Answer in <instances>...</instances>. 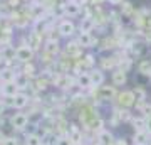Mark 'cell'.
I'll list each match as a JSON object with an SVG mask.
<instances>
[{"instance_id":"cell-1","label":"cell","mask_w":151,"mask_h":145,"mask_svg":"<svg viewBox=\"0 0 151 145\" xmlns=\"http://www.w3.org/2000/svg\"><path fill=\"white\" fill-rule=\"evenodd\" d=\"M34 56H35V51L32 47H29L27 44H20L15 47V61L19 63H32Z\"/></svg>"},{"instance_id":"cell-2","label":"cell","mask_w":151,"mask_h":145,"mask_svg":"<svg viewBox=\"0 0 151 145\" xmlns=\"http://www.w3.org/2000/svg\"><path fill=\"white\" fill-rule=\"evenodd\" d=\"M10 127L14 130H19V132H22V130H25L29 127V115L27 113H14V117L10 118Z\"/></svg>"},{"instance_id":"cell-3","label":"cell","mask_w":151,"mask_h":145,"mask_svg":"<svg viewBox=\"0 0 151 145\" xmlns=\"http://www.w3.org/2000/svg\"><path fill=\"white\" fill-rule=\"evenodd\" d=\"M116 98H118V106H121V108H131L136 103V98L133 95V91H128V90L118 93Z\"/></svg>"},{"instance_id":"cell-4","label":"cell","mask_w":151,"mask_h":145,"mask_svg":"<svg viewBox=\"0 0 151 145\" xmlns=\"http://www.w3.org/2000/svg\"><path fill=\"white\" fill-rule=\"evenodd\" d=\"M76 41L79 42V46L82 49L84 47H96V44H99V41L92 36V32H79V36H77Z\"/></svg>"},{"instance_id":"cell-5","label":"cell","mask_w":151,"mask_h":145,"mask_svg":"<svg viewBox=\"0 0 151 145\" xmlns=\"http://www.w3.org/2000/svg\"><path fill=\"white\" fill-rule=\"evenodd\" d=\"M57 31L60 32L62 37H72L74 32H76V24L70 20V19H65V17H64V20H60Z\"/></svg>"},{"instance_id":"cell-6","label":"cell","mask_w":151,"mask_h":145,"mask_svg":"<svg viewBox=\"0 0 151 145\" xmlns=\"http://www.w3.org/2000/svg\"><path fill=\"white\" fill-rule=\"evenodd\" d=\"M67 137L72 140V144L77 145V144H84V133L82 130L77 127L76 123H70L69 128H67Z\"/></svg>"},{"instance_id":"cell-7","label":"cell","mask_w":151,"mask_h":145,"mask_svg":"<svg viewBox=\"0 0 151 145\" xmlns=\"http://www.w3.org/2000/svg\"><path fill=\"white\" fill-rule=\"evenodd\" d=\"M99 64H101V69L103 71H108V69H118L119 66V61H118V56L113 54V56H103L99 59Z\"/></svg>"},{"instance_id":"cell-8","label":"cell","mask_w":151,"mask_h":145,"mask_svg":"<svg viewBox=\"0 0 151 145\" xmlns=\"http://www.w3.org/2000/svg\"><path fill=\"white\" fill-rule=\"evenodd\" d=\"M42 39H44V34L32 31V32H29V36H27V46L32 47L34 51H39V49L42 47Z\"/></svg>"},{"instance_id":"cell-9","label":"cell","mask_w":151,"mask_h":145,"mask_svg":"<svg viewBox=\"0 0 151 145\" xmlns=\"http://www.w3.org/2000/svg\"><path fill=\"white\" fill-rule=\"evenodd\" d=\"M118 47H119V42L114 36H111V37L106 36L104 39L99 41V49L101 51H114V49H118Z\"/></svg>"},{"instance_id":"cell-10","label":"cell","mask_w":151,"mask_h":145,"mask_svg":"<svg viewBox=\"0 0 151 145\" xmlns=\"http://www.w3.org/2000/svg\"><path fill=\"white\" fill-rule=\"evenodd\" d=\"M22 90L19 88V85H17L15 81H10V83H4L2 85V96H15V95H19Z\"/></svg>"},{"instance_id":"cell-11","label":"cell","mask_w":151,"mask_h":145,"mask_svg":"<svg viewBox=\"0 0 151 145\" xmlns=\"http://www.w3.org/2000/svg\"><path fill=\"white\" fill-rule=\"evenodd\" d=\"M82 14V9H81V4L79 2H76V0H72V2H67L65 4V17H77Z\"/></svg>"},{"instance_id":"cell-12","label":"cell","mask_w":151,"mask_h":145,"mask_svg":"<svg viewBox=\"0 0 151 145\" xmlns=\"http://www.w3.org/2000/svg\"><path fill=\"white\" fill-rule=\"evenodd\" d=\"M76 85L82 88V90H91L92 88V81H91V74L89 73H79L76 76Z\"/></svg>"},{"instance_id":"cell-13","label":"cell","mask_w":151,"mask_h":145,"mask_svg":"<svg viewBox=\"0 0 151 145\" xmlns=\"http://www.w3.org/2000/svg\"><path fill=\"white\" fill-rule=\"evenodd\" d=\"M111 81H113L114 86H123L126 85V81H128V74H126V71L124 69H114L113 74H111Z\"/></svg>"},{"instance_id":"cell-14","label":"cell","mask_w":151,"mask_h":145,"mask_svg":"<svg viewBox=\"0 0 151 145\" xmlns=\"http://www.w3.org/2000/svg\"><path fill=\"white\" fill-rule=\"evenodd\" d=\"M150 132L148 130H143V132H134V135H133V142H134V145H150Z\"/></svg>"},{"instance_id":"cell-15","label":"cell","mask_w":151,"mask_h":145,"mask_svg":"<svg viewBox=\"0 0 151 145\" xmlns=\"http://www.w3.org/2000/svg\"><path fill=\"white\" fill-rule=\"evenodd\" d=\"M15 78H17V73L12 68H4V69L0 71V83L2 85L4 83H10V81H15Z\"/></svg>"},{"instance_id":"cell-16","label":"cell","mask_w":151,"mask_h":145,"mask_svg":"<svg viewBox=\"0 0 151 145\" xmlns=\"http://www.w3.org/2000/svg\"><path fill=\"white\" fill-rule=\"evenodd\" d=\"M96 27V20L94 17H82L81 24H79V29L81 32H92V29Z\"/></svg>"},{"instance_id":"cell-17","label":"cell","mask_w":151,"mask_h":145,"mask_svg":"<svg viewBox=\"0 0 151 145\" xmlns=\"http://www.w3.org/2000/svg\"><path fill=\"white\" fill-rule=\"evenodd\" d=\"M30 103V96L29 95H25V93H19V95H15V101H14V108H17V110H22V108H25Z\"/></svg>"},{"instance_id":"cell-18","label":"cell","mask_w":151,"mask_h":145,"mask_svg":"<svg viewBox=\"0 0 151 145\" xmlns=\"http://www.w3.org/2000/svg\"><path fill=\"white\" fill-rule=\"evenodd\" d=\"M131 125L134 127V132H143V130H148V120L141 115V117H133L131 118Z\"/></svg>"},{"instance_id":"cell-19","label":"cell","mask_w":151,"mask_h":145,"mask_svg":"<svg viewBox=\"0 0 151 145\" xmlns=\"http://www.w3.org/2000/svg\"><path fill=\"white\" fill-rule=\"evenodd\" d=\"M89 74H91V81H92V86H99L104 85V74H103V69H92L89 71Z\"/></svg>"},{"instance_id":"cell-20","label":"cell","mask_w":151,"mask_h":145,"mask_svg":"<svg viewBox=\"0 0 151 145\" xmlns=\"http://www.w3.org/2000/svg\"><path fill=\"white\" fill-rule=\"evenodd\" d=\"M136 14L134 10V5L131 4V2H128V0H124L123 4H121V15L123 17H128V19H133Z\"/></svg>"},{"instance_id":"cell-21","label":"cell","mask_w":151,"mask_h":145,"mask_svg":"<svg viewBox=\"0 0 151 145\" xmlns=\"http://www.w3.org/2000/svg\"><path fill=\"white\" fill-rule=\"evenodd\" d=\"M138 73L143 76H150L151 74V59H141L138 63Z\"/></svg>"},{"instance_id":"cell-22","label":"cell","mask_w":151,"mask_h":145,"mask_svg":"<svg viewBox=\"0 0 151 145\" xmlns=\"http://www.w3.org/2000/svg\"><path fill=\"white\" fill-rule=\"evenodd\" d=\"M44 51L49 54H52V56H57L59 54V41H45L44 44Z\"/></svg>"},{"instance_id":"cell-23","label":"cell","mask_w":151,"mask_h":145,"mask_svg":"<svg viewBox=\"0 0 151 145\" xmlns=\"http://www.w3.org/2000/svg\"><path fill=\"white\" fill-rule=\"evenodd\" d=\"M94 66H96V58H94L92 54H86V56L82 58V69L92 71L94 69Z\"/></svg>"},{"instance_id":"cell-24","label":"cell","mask_w":151,"mask_h":145,"mask_svg":"<svg viewBox=\"0 0 151 145\" xmlns=\"http://www.w3.org/2000/svg\"><path fill=\"white\" fill-rule=\"evenodd\" d=\"M42 137L37 133H29L27 137H25V145H44L42 142Z\"/></svg>"},{"instance_id":"cell-25","label":"cell","mask_w":151,"mask_h":145,"mask_svg":"<svg viewBox=\"0 0 151 145\" xmlns=\"http://www.w3.org/2000/svg\"><path fill=\"white\" fill-rule=\"evenodd\" d=\"M20 73H24V74H27L30 79H32L34 76H35V66L32 64V63H24L20 68Z\"/></svg>"},{"instance_id":"cell-26","label":"cell","mask_w":151,"mask_h":145,"mask_svg":"<svg viewBox=\"0 0 151 145\" xmlns=\"http://www.w3.org/2000/svg\"><path fill=\"white\" fill-rule=\"evenodd\" d=\"M55 145H74V144H72V140L67 135H62V137H59V138L55 140Z\"/></svg>"},{"instance_id":"cell-27","label":"cell","mask_w":151,"mask_h":145,"mask_svg":"<svg viewBox=\"0 0 151 145\" xmlns=\"http://www.w3.org/2000/svg\"><path fill=\"white\" fill-rule=\"evenodd\" d=\"M139 111L143 113V117H145L146 120L151 118V105H146V103H145V105H143V108H141Z\"/></svg>"},{"instance_id":"cell-28","label":"cell","mask_w":151,"mask_h":145,"mask_svg":"<svg viewBox=\"0 0 151 145\" xmlns=\"http://www.w3.org/2000/svg\"><path fill=\"white\" fill-rule=\"evenodd\" d=\"M2 145H20L17 137H5V140L2 142Z\"/></svg>"},{"instance_id":"cell-29","label":"cell","mask_w":151,"mask_h":145,"mask_svg":"<svg viewBox=\"0 0 151 145\" xmlns=\"http://www.w3.org/2000/svg\"><path fill=\"white\" fill-rule=\"evenodd\" d=\"M2 101H4L5 108H9V106L14 108V101H15V96H2Z\"/></svg>"},{"instance_id":"cell-30","label":"cell","mask_w":151,"mask_h":145,"mask_svg":"<svg viewBox=\"0 0 151 145\" xmlns=\"http://www.w3.org/2000/svg\"><path fill=\"white\" fill-rule=\"evenodd\" d=\"M109 4H111V5H121V4H123L124 0H108Z\"/></svg>"},{"instance_id":"cell-31","label":"cell","mask_w":151,"mask_h":145,"mask_svg":"<svg viewBox=\"0 0 151 145\" xmlns=\"http://www.w3.org/2000/svg\"><path fill=\"white\" fill-rule=\"evenodd\" d=\"M116 145H128V142H126L124 138H118L116 140Z\"/></svg>"},{"instance_id":"cell-32","label":"cell","mask_w":151,"mask_h":145,"mask_svg":"<svg viewBox=\"0 0 151 145\" xmlns=\"http://www.w3.org/2000/svg\"><path fill=\"white\" fill-rule=\"evenodd\" d=\"M5 111V105H4V101H2V98H0V117H2V113Z\"/></svg>"},{"instance_id":"cell-33","label":"cell","mask_w":151,"mask_h":145,"mask_svg":"<svg viewBox=\"0 0 151 145\" xmlns=\"http://www.w3.org/2000/svg\"><path fill=\"white\" fill-rule=\"evenodd\" d=\"M104 0H91V5H101Z\"/></svg>"},{"instance_id":"cell-34","label":"cell","mask_w":151,"mask_h":145,"mask_svg":"<svg viewBox=\"0 0 151 145\" xmlns=\"http://www.w3.org/2000/svg\"><path fill=\"white\" fill-rule=\"evenodd\" d=\"M4 140H5V135L2 133V130H0V145H2V142H4Z\"/></svg>"},{"instance_id":"cell-35","label":"cell","mask_w":151,"mask_h":145,"mask_svg":"<svg viewBox=\"0 0 151 145\" xmlns=\"http://www.w3.org/2000/svg\"><path fill=\"white\" fill-rule=\"evenodd\" d=\"M148 132L151 133V118H148Z\"/></svg>"},{"instance_id":"cell-36","label":"cell","mask_w":151,"mask_h":145,"mask_svg":"<svg viewBox=\"0 0 151 145\" xmlns=\"http://www.w3.org/2000/svg\"><path fill=\"white\" fill-rule=\"evenodd\" d=\"M44 145H47V144H44Z\"/></svg>"},{"instance_id":"cell-37","label":"cell","mask_w":151,"mask_h":145,"mask_svg":"<svg viewBox=\"0 0 151 145\" xmlns=\"http://www.w3.org/2000/svg\"><path fill=\"white\" fill-rule=\"evenodd\" d=\"M150 78H151V74H150Z\"/></svg>"},{"instance_id":"cell-38","label":"cell","mask_w":151,"mask_h":145,"mask_svg":"<svg viewBox=\"0 0 151 145\" xmlns=\"http://www.w3.org/2000/svg\"><path fill=\"white\" fill-rule=\"evenodd\" d=\"M0 71H2V69H0Z\"/></svg>"}]
</instances>
